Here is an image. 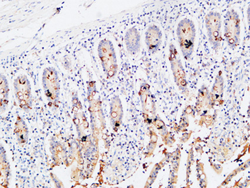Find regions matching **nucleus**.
Listing matches in <instances>:
<instances>
[{
	"label": "nucleus",
	"instance_id": "1",
	"mask_svg": "<svg viewBox=\"0 0 250 188\" xmlns=\"http://www.w3.org/2000/svg\"><path fill=\"white\" fill-rule=\"evenodd\" d=\"M177 35L184 58L189 60L194 47L195 28L194 22L188 19L181 20L177 26Z\"/></svg>",
	"mask_w": 250,
	"mask_h": 188
},
{
	"label": "nucleus",
	"instance_id": "2",
	"mask_svg": "<svg viewBox=\"0 0 250 188\" xmlns=\"http://www.w3.org/2000/svg\"><path fill=\"white\" fill-rule=\"evenodd\" d=\"M98 52L104 73L109 78H112L117 74L118 70L117 56L112 42L108 39L102 40Z\"/></svg>",
	"mask_w": 250,
	"mask_h": 188
},
{
	"label": "nucleus",
	"instance_id": "3",
	"mask_svg": "<svg viewBox=\"0 0 250 188\" xmlns=\"http://www.w3.org/2000/svg\"><path fill=\"white\" fill-rule=\"evenodd\" d=\"M224 35L229 46L236 48L240 39V19L236 11H227L224 19Z\"/></svg>",
	"mask_w": 250,
	"mask_h": 188
},
{
	"label": "nucleus",
	"instance_id": "4",
	"mask_svg": "<svg viewBox=\"0 0 250 188\" xmlns=\"http://www.w3.org/2000/svg\"><path fill=\"white\" fill-rule=\"evenodd\" d=\"M42 85L49 105H56L60 94V85L58 72L55 69L48 67L44 70L42 75Z\"/></svg>",
	"mask_w": 250,
	"mask_h": 188
},
{
	"label": "nucleus",
	"instance_id": "5",
	"mask_svg": "<svg viewBox=\"0 0 250 188\" xmlns=\"http://www.w3.org/2000/svg\"><path fill=\"white\" fill-rule=\"evenodd\" d=\"M15 94L20 108L25 112L32 110V94L30 82L25 75H20L14 81Z\"/></svg>",
	"mask_w": 250,
	"mask_h": 188
},
{
	"label": "nucleus",
	"instance_id": "6",
	"mask_svg": "<svg viewBox=\"0 0 250 188\" xmlns=\"http://www.w3.org/2000/svg\"><path fill=\"white\" fill-rule=\"evenodd\" d=\"M206 24L209 41L213 49L218 51L222 41L221 15L215 11H210L206 16Z\"/></svg>",
	"mask_w": 250,
	"mask_h": 188
},
{
	"label": "nucleus",
	"instance_id": "7",
	"mask_svg": "<svg viewBox=\"0 0 250 188\" xmlns=\"http://www.w3.org/2000/svg\"><path fill=\"white\" fill-rule=\"evenodd\" d=\"M176 47L173 45L170 47L169 60L171 63L172 72H173L174 81L178 86L179 89L186 90L187 87L186 74L184 72L181 58H179Z\"/></svg>",
	"mask_w": 250,
	"mask_h": 188
},
{
	"label": "nucleus",
	"instance_id": "8",
	"mask_svg": "<svg viewBox=\"0 0 250 188\" xmlns=\"http://www.w3.org/2000/svg\"><path fill=\"white\" fill-rule=\"evenodd\" d=\"M145 41L147 48L152 53L158 51L162 41V33L156 25H151L145 33Z\"/></svg>",
	"mask_w": 250,
	"mask_h": 188
},
{
	"label": "nucleus",
	"instance_id": "9",
	"mask_svg": "<svg viewBox=\"0 0 250 188\" xmlns=\"http://www.w3.org/2000/svg\"><path fill=\"white\" fill-rule=\"evenodd\" d=\"M110 114L111 125L115 130L121 126L124 116L122 101L118 96L113 97L111 99Z\"/></svg>",
	"mask_w": 250,
	"mask_h": 188
},
{
	"label": "nucleus",
	"instance_id": "10",
	"mask_svg": "<svg viewBox=\"0 0 250 188\" xmlns=\"http://www.w3.org/2000/svg\"><path fill=\"white\" fill-rule=\"evenodd\" d=\"M140 35L135 28L129 29L125 37V44L129 53H137L140 48Z\"/></svg>",
	"mask_w": 250,
	"mask_h": 188
},
{
	"label": "nucleus",
	"instance_id": "11",
	"mask_svg": "<svg viewBox=\"0 0 250 188\" xmlns=\"http://www.w3.org/2000/svg\"><path fill=\"white\" fill-rule=\"evenodd\" d=\"M14 133L20 146L23 147L26 145L28 140V129L26 122L21 117H17L15 124Z\"/></svg>",
	"mask_w": 250,
	"mask_h": 188
},
{
	"label": "nucleus",
	"instance_id": "12",
	"mask_svg": "<svg viewBox=\"0 0 250 188\" xmlns=\"http://www.w3.org/2000/svg\"><path fill=\"white\" fill-rule=\"evenodd\" d=\"M9 87L7 79L1 75V85H0V105L1 112L4 113L6 110L8 105Z\"/></svg>",
	"mask_w": 250,
	"mask_h": 188
},
{
	"label": "nucleus",
	"instance_id": "13",
	"mask_svg": "<svg viewBox=\"0 0 250 188\" xmlns=\"http://www.w3.org/2000/svg\"><path fill=\"white\" fill-rule=\"evenodd\" d=\"M224 90V80L222 76L218 75L212 88V96L214 100L221 98Z\"/></svg>",
	"mask_w": 250,
	"mask_h": 188
}]
</instances>
